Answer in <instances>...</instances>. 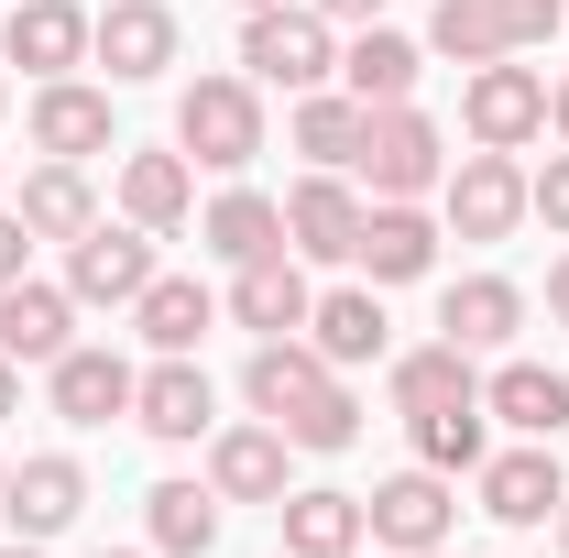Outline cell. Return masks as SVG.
<instances>
[{
    "instance_id": "d6986e66",
    "label": "cell",
    "mask_w": 569,
    "mask_h": 558,
    "mask_svg": "<svg viewBox=\"0 0 569 558\" xmlns=\"http://www.w3.org/2000/svg\"><path fill=\"white\" fill-rule=\"evenodd\" d=\"M209 492L219 504H284V427H219L209 438Z\"/></svg>"
},
{
    "instance_id": "f6af8a7d",
    "label": "cell",
    "mask_w": 569,
    "mask_h": 558,
    "mask_svg": "<svg viewBox=\"0 0 569 558\" xmlns=\"http://www.w3.org/2000/svg\"><path fill=\"white\" fill-rule=\"evenodd\" d=\"M417 558H449V548H417Z\"/></svg>"
},
{
    "instance_id": "277c9868",
    "label": "cell",
    "mask_w": 569,
    "mask_h": 558,
    "mask_svg": "<svg viewBox=\"0 0 569 558\" xmlns=\"http://www.w3.org/2000/svg\"><path fill=\"white\" fill-rule=\"evenodd\" d=\"M449 176V142L427 121L417 99H395V110H372V132H361V187L372 198H427Z\"/></svg>"
},
{
    "instance_id": "44dd1931",
    "label": "cell",
    "mask_w": 569,
    "mask_h": 558,
    "mask_svg": "<svg viewBox=\"0 0 569 558\" xmlns=\"http://www.w3.org/2000/svg\"><path fill=\"white\" fill-rule=\"evenodd\" d=\"M383 329H395V318H383V285H340V296H318V307H307V350H318L329 372L372 361Z\"/></svg>"
},
{
    "instance_id": "836d02e7",
    "label": "cell",
    "mask_w": 569,
    "mask_h": 558,
    "mask_svg": "<svg viewBox=\"0 0 569 558\" xmlns=\"http://www.w3.org/2000/svg\"><path fill=\"white\" fill-rule=\"evenodd\" d=\"M427 44H438L449 67H493V56H503V22H493V0H438Z\"/></svg>"
},
{
    "instance_id": "7c38bea8",
    "label": "cell",
    "mask_w": 569,
    "mask_h": 558,
    "mask_svg": "<svg viewBox=\"0 0 569 558\" xmlns=\"http://www.w3.org/2000/svg\"><path fill=\"white\" fill-rule=\"evenodd\" d=\"M351 263H361L372 285L438 275V219H427L417 198H372V219H361V241H351Z\"/></svg>"
},
{
    "instance_id": "f35d334b",
    "label": "cell",
    "mask_w": 569,
    "mask_h": 558,
    "mask_svg": "<svg viewBox=\"0 0 569 558\" xmlns=\"http://www.w3.org/2000/svg\"><path fill=\"white\" fill-rule=\"evenodd\" d=\"M548 318H559V329H569V252H559V263H548Z\"/></svg>"
},
{
    "instance_id": "5b68a950",
    "label": "cell",
    "mask_w": 569,
    "mask_h": 558,
    "mask_svg": "<svg viewBox=\"0 0 569 558\" xmlns=\"http://www.w3.org/2000/svg\"><path fill=\"white\" fill-rule=\"evenodd\" d=\"M449 526H460V492H449V471H395L383 492H361V537L372 548H395V558H417V548H449Z\"/></svg>"
},
{
    "instance_id": "ac0fdd59",
    "label": "cell",
    "mask_w": 569,
    "mask_h": 558,
    "mask_svg": "<svg viewBox=\"0 0 569 558\" xmlns=\"http://www.w3.org/2000/svg\"><path fill=\"white\" fill-rule=\"evenodd\" d=\"M88 22L99 11H77V0H11V22H0V56L33 77H67L77 56H88Z\"/></svg>"
},
{
    "instance_id": "3957f363",
    "label": "cell",
    "mask_w": 569,
    "mask_h": 558,
    "mask_svg": "<svg viewBox=\"0 0 569 558\" xmlns=\"http://www.w3.org/2000/svg\"><path fill=\"white\" fill-rule=\"evenodd\" d=\"M329 67H340V44H329V22H318L307 0H263V11L241 22V77H252V88H296V99H307Z\"/></svg>"
},
{
    "instance_id": "d4e9b609",
    "label": "cell",
    "mask_w": 569,
    "mask_h": 558,
    "mask_svg": "<svg viewBox=\"0 0 569 558\" xmlns=\"http://www.w3.org/2000/svg\"><path fill=\"white\" fill-rule=\"evenodd\" d=\"M395 406L406 417H438V406H482V372L460 340H427V350H395Z\"/></svg>"
},
{
    "instance_id": "30bf717a",
    "label": "cell",
    "mask_w": 569,
    "mask_h": 558,
    "mask_svg": "<svg viewBox=\"0 0 569 558\" xmlns=\"http://www.w3.org/2000/svg\"><path fill=\"white\" fill-rule=\"evenodd\" d=\"M132 361H121V350H56V361H44V395H56V417L67 427H110V417H132Z\"/></svg>"
},
{
    "instance_id": "9a60e30c",
    "label": "cell",
    "mask_w": 569,
    "mask_h": 558,
    "mask_svg": "<svg viewBox=\"0 0 569 558\" xmlns=\"http://www.w3.org/2000/svg\"><path fill=\"white\" fill-rule=\"evenodd\" d=\"M0 515H11L22 537H67L77 515H88V471H77L67 449H44V460H22V471L0 482Z\"/></svg>"
},
{
    "instance_id": "8d00e7d4",
    "label": "cell",
    "mask_w": 569,
    "mask_h": 558,
    "mask_svg": "<svg viewBox=\"0 0 569 558\" xmlns=\"http://www.w3.org/2000/svg\"><path fill=\"white\" fill-rule=\"evenodd\" d=\"M22 252H33V230H22V209H0V285H22Z\"/></svg>"
},
{
    "instance_id": "4fadbf2b",
    "label": "cell",
    "mask_w": 569,
    "mask_h": 558,
    "mask_svg": "<svg viewBox=\"0 0 569 558\" xmlns=\"http://www.w3.org/2000/svg\"><path fill=\"white\" fill-rule=\"evenodd\" d=\"M88 56L121 77V88H132V77H164L176 67V11H164V0H110V11L88 22Z\"/></svg>"
},
{
    "instance_id": "ab89813d",
    "label": "cell",
    "mask_w": 569,
    "mask_h": 558,
    "mask_svg": "<svg viewBox=\"0 0 569 558\" xmlns=\"http://www.w3.org/2000/svg\"><path fill=\"white\" fill-rule=\"evenodd\" d=\"M11 406H22V361L0 350V417H11Z\"/></svg>"
},
{
    "instance_id": "9c48e42d",
    "label": "cell",
    "mask_w": 569,
    "mask_h": 558,
    "mask_svg": "<svg viewBox=\"0 0 569 558\" xmlns=\"http://www.w3.org/2000/svg\"><path fill=\"white\" fill-rule=\"evenodd\" d=\"M142 285H153V230H88V241H67V296L77 307H132Z\"/></svg>"
},
{
    "instance_id": "e0dca14e",
    "label": "cell",
    "mask_w": 569,
    "mask_h": 558,
    "mask_svg": "<svg viewBox=\"0 0 569 558\" xmlns=\"http://www.w3.org/2000/svg\"><path fill=\"white\" fill-rule=\"evenodd\" d=\"M307 275H296V252H252V263H230V318L241 329H263V340H296L307 329Z\"/></svg>"
},
{
    "instance_id": "5bb4252c",
    "label": "cell",
    "mask_w": 569,
    "mask_h": 558,
    "mask_svg": "<svg viewBox=\"0 0 569 558\" xmlns=\"http://www.w3.org/2000/svg\"><path fill=\"white\" fill-rule=\"evenodd\" d=\"M361 219H372V209H361V187H340V176L318 165V176L284 198V252H307V263H351Z\"/></svg>"
},
{
    "instance_id": "d6a6232c",
    "label": "cell",
    "mask_w": 569,
    "mask_h": 558,
    "mask_svg": "<svg viewBox=\"0 0 569 558\" xmlns=\"http://www.w3.org/2000/svg\"><path fill=\"white\" fill-rule=\"evenodd\" d=\"M417 427V460L427 471H482L493 449H482V406H438V417H406Z\"/></svg>"
},
{
    "instance_id": "60d3db41",
    "label": "cell",
    "mask_w": 569,
    "mask_h": 558,
    "mask_svg": "<svg viewBox=\"0 0 569 558\" xmlns=\"http://www.w3.org/2000/svg\"><path fill=\"white\" fill-rule=\"evenodd\" d=\"M548 132H559V142H569V88H548Z\"/></svg>"
},
{
    "instance_id": "1f68e13d",
    "label": "cell",
    "mask_w": 569,
    "mask_h": 558,
    "mask_svg": "<svg viewBox=\"0 0 569 558\" xmlns=\"http://www.w3.org/2000/svg\"><path fill=\"white\" fill-rule=\"evenodd\" d=\"M361 132H372V110H361L351 88H340V99H329V88H307V99H296V153H307V165H329V176L361 165Z\"/></svg>"
},
{
    "instance_id": "d590c367",
    "label": "cell",
    "mask_w": 569,
    "mask_h": 558,
    "mask_svg": "<svg viewBox=\"0 0 569 558\" xmlns=\"http://www.w3.org/2000/svg\"><path fill=\"white\" fill-rule=\"evenodd\" d=\"M526 219H548V230L569 241V142L548 153V165H537V176H526Z\"/></svg>"
},
{
    "instance_id": "484cf974",
    "label": "cell",
    "mask_w": 569,
    "mask_h": 558,
    "mask_svg": "<svg viewBox=\"0 0 569 558\" xmlns=\"http://www.w3.org/2000/svg\"><path fill=\"white\" fill-rule=\"evenodd\" d=\"M274 515H284V548H296V558H351L361 548V492L318 482V492H284Z\"/></svg>"
},
{
    "instance_id": "ee69618b",
    "label": "cell",
    "mask_w": 569,
    "mask_h": 558,
    "mask_svg": "<svg viewBox=\"0 0 569 558\" xmlns=\"http://www.w3.org/2000/svg\"><path fill=\"white\" fill-rule=\"evenodd\" d=\"M559 537H569V504H559Z\"/></svg>"
},
{
    "instance_id": "4316f807",
    "label": "cell",
    "mask_w": 569,
    "mask_h": 558,
    "mask_svg": "<svg viewBox=\"0 0 569 558\" xmlns=\"http://www.w3.org/2000/svg\"><path fill=\"white\" fill-rule=\"evenodd\" d=\"M417 44H406V33H383V22H361L351 33V56H340V77H351V99L361 110H395V99H406V88H417Z\"/></svg>"
},
{
    "instance_id": "7402d4cb",
    "label": "cell",
    "mask_w": 569,
    "mask_h": 558,
    "mask_svg": "<svg viewBox=\"0 0 569 558\" xmlns=\"http://www.w3.org/2000/svg\"><path fill=\"white\" fill-rule=\"evenodd\" d=\"M187 209H198V165H187V153H132V165H121V219H132V230L164 241V230H187Z\"/></svg>"
},
{
    "instance_id": "74e56055",
    "label": "cell",
    "mask_w": 569,
    "mask_h": 558,
    "mask_svg": "<svg viewBox=\"0 0 569 558\" xmlns=\"http://www.w3.org/2000/svg\"><path fill=\"white\" fill-rule=\"evenodd\" d=\"M318 22H383V0H307Z\"/></svg>"
},
{
    "instance_id": "f1b7e54d",
    "label": "cell",
    "mask_w": 569,
    "mask_h": 558,
    "mask_svg": "<svg viewBox=\"0 0 569 558\" xmlns=\"http://www.w3.org/2000/svg\"><path fill=\"white\" fill-rule=\"evenodd\" d=\"M142 526H153L164 558H209L219 548V492L209 482H153L142 492Z\"/></svg>"
},
{
    "instance_id": "ffe728a7",
    "label": "cell",
    "mask_w": 569,
    "mask_h": 558,
    "mask_svg": "<svg viewBox=\"0 0 569 558\" xmlns=\"http://www.w3.org/2000/svg\"><path fill=\"white\" fill-rule=\"evenodd\" d=\"M0 350L11 361H56V350H77V296L67 285H0Z\"/></svg>"
},
{
    "instance_id": "c3c4849f",
    "label": "cell",
    "mask_w": 569,
    "mask_h": 558,
    "mask_svg": "<svg viewBox=\"0 0 569 558\" xmlns=\"http://www.w3.org/2000/svg\"><path fill=\"white\" fill-rule=\"evenodd\" d=\"M0 482H11V471H0Z\"/></svg>"
},
{
    "instance_id": "ba28073f",
    "label": "cell",
    "mask_w": 569,
    "mask_h": 558,
    "mask_svg": "<svg viewBox=\"0 0 569 558\" xmlns=\"http://www.w3.org/2000/svg\"><path fill=\"white\" fill-rule=\"evenodd\" d=\"M209 417H219V395H209V372H198V350H164V361L132 383V427H142V438H164V449L209 438Z\"/></svg>"
},
{
    "instance_id": "83f0119b",
    "label": "cell",
    "mask_w": 569,
    "mask_h": 558,
    "mask_svg": "<svg viewBox=\"0 0 569 558\" xmlns=\"http://www.w3.org/2000/svg\"><path fill=\"white\" fill-rule=\"evenodd\" d=\"M22 230H33V241H88V230H99L88 176H77V165H33V176H22Z\"/></svg>"
},
{
    "instance_id": "8fae6325",
    "label": "cell",
    "mask_w": 569,
    "mask_h": 558,
    "mask_svg": "<svg viewBox=\"0 0 569 558\" xmlns=\"http://www.w3.org/2000/svg\"><path fill=\"white\" fill-rule=\"evenodd\" d=\"M559 504H569V482H559V438H526V449L482 460V515H493V526H548Z\"/></svg>"
},
{
    "instance_id": "52a82bcc",
    "label": "cell",
    "mask_w": 569,
    "mask_h": 558,
    "mask_svg": "<svg viewBox=\"0 0 569 558\" xmlns=\"http://www.w3.org/2000/svg\"><path fill=\"white\" fill-rule=\"evenodd\" d=\"M438 198H449V230H460V241H503V230L526 219V165H515V153H460V165L438 176Z\"/></svg>"
},
{
    "instance_id": "e575fe53",
    "label": "cell",
    "mask_w": 569,
    "mask_h": 558,
    "mask_svg": "<svg viewBox=\"0 0 569 558\" xmlns=\"http://www.w3.org/2000/svg\"><path fill=\"white\" fill-rule=\"evenodd\" d=\"M493 22H503V56H526V44H548L569 22V0H493Z\"/></svg>"
},
{
    "instance_id": "2e32d148",
    "label": "cell",
    "mask_w": 569,
    "mask_h": 558,
    "mask_svg": "<svg viewBox=\"0 0 569 558\" xmlns=\"http://www.w3.org/2000/svg\"><path fill=\"white\" fill-rule=\"evenodd\" d=\"M33 153H44V165H88V153H110V99L77 88V77H44V88H33Z\"/></svg>"
},
{
    "instance_id": "f546056e",
    "label": "cell",
    "mask_w": 569,
    "mask_h": 558,
    "mask_svg": "<svg viewBox=\"0 0 569 558\" xmlns=\"http://www.w3.org/2000/svg\"><path fill=\"white\" fill-rule=\"evenodd\" d=\"M198 241H209L219 263H252V252H284V198H263V187H230L209 219H198Z\"/></svg>"
},
{
    "instance_id": "6da1fadb",
    "label": "cell",
    "mask_w": 569,
    "mask_h": 558,
    "mask_svg": "<svg viewBox=\"0 0 569 558\" xmlns=\"http://www.w3.org/2000/svg\"><path fill=\"white\" fill-rule=\"evenodd\" d=\"M241 395H252V417L284 427V449H351L361 438V395L307 340H263L241 361Z\"/></svg>"
},
{
    "instance_id": "7a4b0ae2",
    "label": "cell",
    "mask_w": 569,
    "mask_h": 558,
    "mask_svg": "<svg viewBox=\"0 0 569 558\" xmlns=\"http://www.w3.org/2000/svg\"><path fill=\"white\" fill-rule=\"evenodd\" d=\"M176 142H187V165L241 176V165L263 153V88H252V77H198V88L176 99Z\"/></svg>"
},
{
    "instance_id": "7dc6e473",
    "label": "cell",
    "mask_w": 569,
    "mask_h": 558,
    "mask_svg": "<svg viewBox=\"0 0 569 558\" xmlns=\"http://www.w3.org/2000/svg\"><path fill=\"white\" fill-rule=\"evenodd\" d=\"M0 110H11V88H0Z\"/></svg>"
},
{
    "instance_id": "603a6c76",
    "label": "cell",
    "mask_w": 569,
    "mask_h": 558,
    "mask_svg": "<svg viewBox=\"0 0 569 558\" xmlns=\"http://www.w3.org/2000/svg\"><path fill=\"white\" fill-rule=\"evenodd\" d=\"M438 329L460 350H503L515 329H526V296L503 275H460V285H438Z\"/></svg>"
},
{
    "instance_id": "b9f144b4",
    "label": "cell",
    "mask_w": 569,
    "mask_h": 558,
    "mask_svg": "<svg viewBox=\"0 0 569 558\" xmlns=\"http://www.w3.org/2000/svg\"><path fill=\"white\" fill-rule=\"evenodd\" d=\"M0 558H44V537H22V548H0Z\"/></svg>"
},
{
    "instance_id": "cb8c5ba5",
    "label": "cell",
    "mask_w": 569,
    "mask_h": 558,
    "mask_svg": "<svg viewBox=\"0 0 569 558\" xmlns=\"http://www.w3.org/2000/svg\"><path fill=\"white\" fill-rule=\"evenodd\" d=\"M482 417H503L515 438H559V427H569V372H548V361H503L493 383H482Z\"/></svg>"
},
{
    "instance_id": "4dcf8cb0",
    "label": "cell",
    "mask_w": 569,
    "mask_h": 558,
    "mask_svg": "<svg viewBox=\"0 0 569 558\" xmlns=\"http://www.w3.org/2000/svg\"><path fill=\"white\" fill-rule=\"evenodd\" d=\"M132 329L153 350H198V340H209V285H198V275H153L132 296Z\"/></svg>"
},
{
    "instance_id": "bcb514c9",
    "label": "cell",
    "mask_w": 569,
    "mask_h": 558,
    "mask_svg": "<svg viewBox=\"0 0 569 558\" xmlns=\"http://www.w3.org/2000/svg\"><path fill=\"white\" fill-rule=\"evenodd\" d=\"M241 11H263V0H241Z\"/></svg>"
},
{
    "instance_id": "7bdbcfd3",
    "label": "cell",
    "mask_w": 569,
    "mask_h": 558,
    "mask_svg": "<svg viewBox=\"0 0 569 558\" xmlns=\"http://www.w3.org/2000/svg\"><path fill=\"white\" fill-rule=\"evenodd\" d=\"M99 558H142V548H99Z\"/></svg>"
},
{
    "instance_id": "8992f818",
    "label": "cell",
    "mask_w": 569,
    "mask_h": 558,
    "mask_svg": "<svg viewBox=\"0 0 569 558\" xmlns=\"http://www.w3.org/2000/svg\"><path fill=\"white\" fill-rule=\"evenodd\" d=\"M460 121H471V142L482 153H526V142L548 132V77L537 67H471V88H460Z\"/></svg>"
}]
</instances>
